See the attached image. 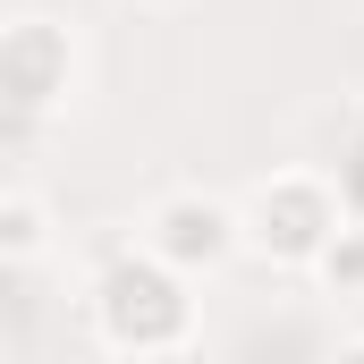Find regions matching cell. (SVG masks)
<instances>
[{
	"label": "cell",
	"mask_w": 364,
	"mask_h": 364,
	"mask_svg": "<svg viewBox=\"0 0 364 364\" xmlns=\"http://www.w3.org/2000/svg\"><path fill=\"white\" fill-rule=\"evenodd\" d=\"M110 331L119 339H170L178 331V296L161 288V279H144V272H110Z\"/></svg>",
	"instance_id": "1"
},
{
	"label": "cell",
	"mask_w": 364,
	"mask_h": 364,
	"mask_svg": "<svg viewBox=\"0 0 364 364\" xmlns=\"http://www.w3.org/2000/svg\"><path fill=\"white\" fill-rule=\"evenodd\" d=\"M170 255H220V212L178 203V212H170Z\"/></svg>",
	"instance_id": "2"
}]
</instances>
